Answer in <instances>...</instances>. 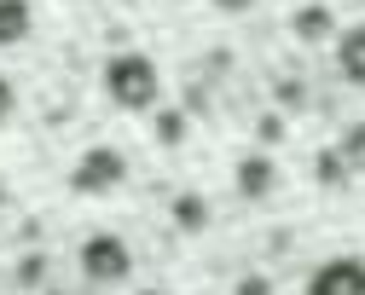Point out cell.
Wrapping results in <instances>:
<instances>
[{
  "mask_svg": "<svg viewBox=\"0 0 365 295\" xmlns=\"http://www.w3.org/2000/svg\"><path fill=\"white\" fill-rule=\"evenodd\" d=\"M105 93L116 110H151L163 93V76L145 53H116V58H105Z\"/></svg>",
  "mask_w": 365,
  "mask_h": 295,
  "instance_id": "6da1fadb",
  "label": "cell"
},
{
  "mask_svg": "<svg viewBox=\"0 0 365 295\" xmlns=\"http://www.w3.org/2000/svg\"><path fill=\"white\" fill-rule=\"evenodd\" d=\"M128 180V157L116 145H93V151H81V162L70 168V191L76 197H105Z\"/></svg>",
  "mask_w": 365,
  "mask_h": 295,
  "instance_id": "7a4b0ae2",
  "label": "cell"
},
{
  "mask_svg": "<svg viewBox=\"0 0 365 295\" xmlns=\"http://www.w3.org/2000/svg\"><path fill=\"white\" fill-rule=\"evenodd\" d=\"M128 272H133V249L116 232H93L81 243V278L87 284H122Z\"/></svg>",
  "mask_w": 365,
  "mask_h": 295,
  "instance_id": "3957f363",
  "label": "cell"
},
{
  "mask_svg": "<svg viewBox=\"0 0 365 295\" xmlns=\"http://www.w3.org/2000/svg\"><path fill=\"white\" fill-rule=\"evenodd\" d=\"M307 295H365V261L359 255H331L325 266H313Z\"/></svg>",
  "mask_w": 365,
  "mask_h": 295,
  "instance_id": "277c9868",
  "label": "cell"
},
{
  "mask_svg": "<svg viewBox=\"0 0 365 295\" xmlns=\"http://www.w3.org/2000/svg\"><path fill=\"white\" fill-rule=\"evenodd\" d=\"M232 185H238L244 203H261V197H272V185H279V168H272L267 151H250V157L232 168Z\"/></svg>",
  "mask_w": 365,
  "mask_h": 295,
  "instance_id": "5b68a950",
  "label": "cell"
},
{
  "mask_svg": "<svg viewBox=\"0 0 365 295\" xmlns=\"http://www.w3.org/2000/svg\"><path fill=\"white\" fill-rule=\"evenodd\" d=\"M336 70H342V81L365 87V24H354V29L336 35Z\"/></svg>",
  "mask_w": 365,
  "mask_h": 295,
  "instance_id": "8992f818",
  "label": "cell"
},
{
  "mask_svg": "<svg viewBox=\"0 0 365 295\" xmlns=\"http://www.w3.org/2000/svg\"><path fill=\"white\" fill-rule=\"evenodd\" d=\"M29 29H35V6L29 0H0V46L29 41Z\"/></svg>",
  "mask_w": 365,
  "mask_h": 295,
  "instance_id": "52a82bcc",
  "label": "cell"
},
{
  "mask_svg": "<svg viewBox=\"0 0 365 295\" xmlns=\"http://www.w3.org/2000/svg\"><path fill=\"white\" fill-rule=\"evenodd\" d=\"M174 226H180V232H203V226H209V203H203L197 191H180V197H174Z\"/></svg>",
  "mask_w": 365,
  "mask_h": 295,
  "instance_id": "ba28073f",
  "label": "cell"
},
{
  "mask_svg": "<svg viewBox=\"0 0 365 295\" xmlns=\"http://www.w3.org/2000/svg\"><path fill=\"white\" fill-rule=\"evenodd\" d=\"M290 29H296V41H325V35H331V12H325V6H302V12L290 18Z\"/></svg>",
  "mask_w": 365,
  "mask_h": 295,
  "instance_id": "9c48e42d",
  "label": "cell"
},
{
  "mask_svg": "<svg viewBox=\"0 0 365 295\" xmlns=\"http://www.w3.org/2000/svg\"><path fill=\"white\" fill-rule=\"evenodd\" d=\"M157 139H163V145H180V139H186V116H174V110L157 116Z\"/></svg>",
  "mask_w": 365,
  "mask_h": 295,
  "instance_id": "30bf717a",
  "label": "cell"
},
{
  "mask_svg": "<svg viewBox=\"0 0 365 295\" xmlns=\"http://www.w3.org/2000/svg\"><path fill=\"white\" fill-rule=\"evenodd\" d=\"M319 180H325V185L348 180V168H342V151H325V157H319Z\"/></svg>",
  "mask_w": 365,
  "mask_h": 295,
  "instance_id": "8fae6325",
  "label": "cell"
},
{
  "mask_svg": "<svg viewBox=\"0 0 365 295\" xmlns=\"http://www.w3.org/2000/svg\"><path fill=\"white\" fill-rule=\"evenodd\" d=\"M12 110H18V87L0 76V122H12Z\"/></svg>",
  "mask_w": 365,
  "mask_h": 295,
  "instance_id": "7c38bea8",
  "label": "cell"
},
{
  "mask_svg": "<svg viewBox=\"0 0 365 295\" xmlns=\"http://www.w3.org/2000/svg\"><path fill=\"white\" fill-rule=\"evenodd\" d=\"M232 295H272V284L261 278V272H250V278H238V289Z\"/></svg>",
  "mask_w": 365,
  "mask_h": 295,
  "instance_id": "4fadbf2b",
  "label": "cell"
},
{
  "mask_svg": "<svg viewBox=\"0 0 365 295\" xmlns=\"http://www.w3.org/2000/svg\"><path fill=\"white\" fill-rule=\"evenodd\" d=\"M255 0H215V12H226V18H238V12H250Z\"/></svg>",
  "mask_w": 365,
  "mask_h": 295,
  "instance_id": "5bb4252c",
  "label": "cell"
},
{
  "mask_svg": "<svg viewBox=\"0 0 365 295\" xmlns=\"http://www.w3.org/2000/svg\"><path fill=\"white\" fill-rule=\"evenodd\" d=\"M145 295H163V289H145Z\"/></svg>",
  "mask_w": 365,
  "mask_h": 295,
  "instance_id": "9a60e30c",
  "label": "cell"
}]
</instances>
